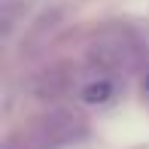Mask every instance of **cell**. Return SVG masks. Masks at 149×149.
<instances>
[{
    "label": "cell",
    "mask_w": 149,
    "mask_h": 149,
    "mask_svg": "<svg viewBox=\"0 0 149 149\" xmlns=\"http://www.w3.org/2000/svg\"><path fill=\"white\" fill-rule=\"evenodd\" d=\"M113 94H116V85L110 79H97L82 88V100L85 104H107V100H113Z\"/></svg>",
    "instance_id": "obj_1"
}]
</instances>
